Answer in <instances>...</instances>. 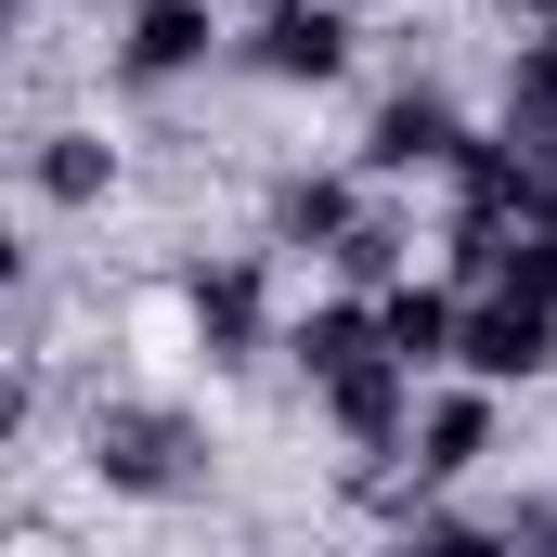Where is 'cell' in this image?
I'll use <instances>...</instances> for the list:
<instances>
[{
    "instance_id": "1",
    "label": "cell",
    "mask_w": 557,
    "mask_h": 557,
    "mask_svg": "<svg viewBox=\"0 0 557 557\" xmlns=\"http://www.w3.org/2000/svg\"><path fill=\"white\" fill-rule=\"evenodd\" d=\"M78 454H91V480H104V493H131V506H182V493L208 480L195 428L169 416V403H91Z\"/></svg>"
},
{
    "instance_id": "2",
    "label": "cell",
    "mask_w": 557,
    "mask_h": 557,
    "mask_svg": "<svg viewBox=\"0 0 557 557\" xmlns=\"http://www.w3.org/2000/svg\"><path fill=\"white\" fill-rule=\"evenodd\" d=\"M234 65L273 78V91H337V78L363 65V13H350V0H260V13L234 26Z\"/></svg>"
},
{
    "instance_id": "3",
    "label": "cell",
    "mask_w": 557,
    "mask_h": 557,
    "mask_svg": "<svg viewBox=\"0 0 557 557\" xmlns=\"http://www.w3.org/2000/svg\"><path fill=\"white\" fill-rule=\"evenodd\" d=\"M416 403H428V376H416V363H403V350H363L350 376H324V389H311V416L337 428V454H350L363 480L416 454Z\"/></svg>"
},
{
    "instance_id": "4",
    "label": "cell",
    "mask_w": 557,
    "mask_h": 557,
    "mask_svg": "<svg viewBox=\"0 0 557 557\" xmlns=\"http://www.w3.org/2000/svg\"><path fill=\"white\" fill-rule=\"evenodd\" d=\"M454 363L493 376V389H545V376H557V298L532 273L467 285V337H454Z\"/></svg>"
},
{
    "instance_id": "5",
    "label": "cell",
    "mask_w": 557,
    "mask_h": 557,
    "mask_svg": "<svg viewBox=\"0 0 557 557\" xmlns=\"http://www.w3.org/2000/svg\"><path fill=\"white\" fill-rule=\"evenodd\" d=\"M467 143H480V117H467V104H454L441 78H403V91H389V104L363 117V143H350V169L403 195V182H441V169H454Z\"/></svg>"
},
{
    "instance_id": "6",
    "label": "cell",
    "mask_w": 557,
    "mask_h": 557,
    "mask_svg": "<svg viewBox=\"0 0 557 557\" xmlns=\"http://www.w3.org/2000/svg\"><path fill=\"white\" fill-rule=\"evenodd\" d=\"M234 65V0H131L117 13V91H182Z\"/></svg>"
},
{
    "instance_id": "7",
    "label": "cell",
    "mask_w": 557,
    "mask_h": 557,
    "mask_svg": "<svg viewBox=\"0 0 557 557\" xmlns=\"http://www.w3.org/2000/svg\"><path fill=\"white\" fill-rule=\"evenodd\" d=\"M182 311H195V350L208 363H260L285 350V311H273V247H221L182 273Z\"/></svg>"
},
{
    "instance_id": "8",
    "label": "cell",
    "mask_w": 557,
    "mask_h": 557,
    "mask_svg": "<svg viewBox=\"0 0 557 557\" xmlns=\"http://www.w3.org/2000/svg\"><path fill=\"white\" fill-rule=\"evenodd\" d=\"M493 441H506V389H493V376H467V363H441V376H428V403H416V454H403V467H416L428 493H454V480H480V467H493Z\"/></svg>"
},
{
    "instance_id": "9",
    "label": "cell",
    "mask_w": 557,
    "mask_h": 557,
    "mask_svg": "<svg viewBox=\"0 0 557 557\" xmlns=\"http://www.w3.org/2000/svg\"><path fill=\"white\" fill-rule=\"evenodd\" d=\"M376 337H389L416 376H441L454 337H467V273H428V260H416V273H389V285H376Z\"/></svg>"
},
{
    "instance_id": "10",
    "label": "cell",
    "mask_w": 557,
    "mask_h": 557,
    "mask_svg": "<svg viewBox=\"0 0 557 557\" xmlns=\"http://www.w3.org/2000/svg\"><path fill=\"white\" fill-rule=\"evenodd\" d=\"M363 195H376L363 169H285L273 195H260V247H311V260H324V247L363 221Z\"/></svg>"
},
{
    "instance_id": "11",
    "label": "cell",
    "mask_w": 557,
    "mask_h": 557,
    "mask_svg": "<svg viewBox=\"0 0 557 557\" xmlns=\"http://www.w3.org/2000/svg\"><path fill=\"white\" fill-rule=\"evenodd\" d=\"M363 350H389V337H376V298H363V285H324V298H298V311H285V363H298V389L350 376Z\"/></svg>"
},
{
    "instance_id": "12",
    "label": "cell",
    "mask_w": 557,
    "mask_h": 557,
    "mask_svg": "<svg viewBox=\"0 0 557 557\" xmlns=\"http://www.w3.org/2000/svg\"><path fill=\"white\" fill-rule=\"evenodd\" d=\"M26 195L39 208H104L117 195V143L104 131H39L26 143Z\"/></svg>"
},
{
    "instance_id": "13",
    "label": "cell",
    "mask_w": 557,
    "mask_h": 557,
    "mask_svg": "<svg viewBox=\"0 0 557 557\" xmlns=\"http://www.w3.org/2000/svg\"><path fill=\"white\" fill-rule=\"evenodd\" d=\"M416 260H428V247H416V221H403V195H389V182H376V195H363V221L324 247V273H337V285H363V298H376L389 273H416Z\"/></svg>"
},
{
    "instance_id": "14",
    "label": "cell",
    "mask_w": 557,
    "mask_h": 557,
    "mask_svg": "<svg viewBox=\"0 0 557 557\" xmlns=\"http://www.w3.org/2000/svg\"><path fill=\"white\" fill-rule=\"evenodd\" d=\"M506 131L532 143V156H557V26H519L506 39Z\"/></svg>"
},
{
    "instance_id": "15",
    "label": "cell",
    "mask_w": 557,
    "mask_h": 557,
    "mask_svg": "<svg viewBox=\"0 0 557 557\" xmlns=\"http://www.w3.org/2000/svg\"><path fill=\"white\" fill-rule=\"evenodd\" d=\"M247 13H260V0H247Z\"/></svg>"
}]
</instances>
